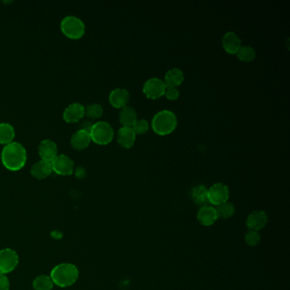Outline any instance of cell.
<instances>
[{"instance_id": "obj_25", "label": "cell", "mask_w": 290, "mask_h": 290, "mask_svg": "<svg viewBox=\"0 0 290 290\" xmlns=\"http://www.w3.org/2000/svg\"><path fill=\"white\" fill-rule=\"evenodd\" d=\"M215 210L217 212L218 218H222V219H228V218L231 217L235 213L234 205L228 201L224 202L222 205H218Z\"/></svg>"}, {"instance_id": "obj_27", "label": "cell", "mask_w": 290, "mask_h": 290, "mask_svg": "<svg viewBox=\"0 0 290 290\" xmlns=\"http://www.w3.org/2000/svg\"><path fill=\"white\" fill-rule=\"evenodd\" d=\"M131 128L135 135H144L149 130V123L144 119H137Z\"/></svg>"}, {"instance_id": "obj_11", "label": "cell", "mask_w": 290, "mask_h": 290, "mask_svg": "<svg viewBox=\"0 0 290 290\" xmlns=\"http://www.w3.org/2000/svg\"><path fill=\"white\" fill-rule=\"evenodd\" d=\"M130 99V92L124 88L114 89L110 92L108 96L109 102L115 108L121 109L128 106Z\"/></svg>"}, {"instance_id": "obj_26", "label": "cell", "mask_w": 290, "mask_h": 290, "mask_svg": "<svg viewBox=\"0 0 290 290\" xmlns=\"http://www.w3.org/2000/svg\"><path fill=\"white\" fill-rule=\"evenodd\" d=\"M85 114L91 120H96L102 116L103 114V107L101 104H90L85 107Z\"/></svg>"}, {"instance_id": "obj_5", "label": "cell", "mask_w": 290, "mask_h": 290, "mask_svg": "<svg viewBox=\"0 0 290 290\" xmlns=\"http://www.w3.org/2000/svg\"><path fill=\"white\" fill-rule=\"evenodd\" d=\"M90 134L94 142L98 145H107L113 139L114 130L109 123L99 121L93 124Z\"/></svg>"}, {"instance_id": "obj_18", "label": "cell", "mask_w": 290, "mask_h": 290, "mask_svg": "<svg viewBox=\"0 0 290 290\" xmlns=\"http://www.w3.org/2000/svg\"><path fill=\"white\" fill-rule=\"evenodd\" d=\"M91 142V134L84 130H78L71 138V145L77 150H83L88 148Z\"/></svg>"}, {"instance_id": "obj_3", "label": "cell", "mask_w": 290, "mask_h": 290, "mask_svg": "<svg viewBox=\"0 0 290 290\" xmlns=\"http://www.w3.org/2000/svg\"><path fill=\"white\" fill-rule=\"evenodd\" d=\"M178 125L177 115L170 110H161L153 116L151 126L153 131L159 135H169L175 131Z\"/></svg>"}, {"instance_id": "obj_29", "label": "cell", "mask_w": 290, "mask_h": 290, "mask_svg": "<svg viewBox=\"0 0 290 290\" xmlns=\"http://www.w3.org/2000/svg\"><path fill=\"white\" fill-rule=\"evenodd\" d=\"M163 96H165L166 98L170 100V101H176V100L179 98L180 91L176 87H168V86H167Z\"/></svg>"}, {"instance_id": "obj_30", "label": "cell", "mask_w": 290, "mask_h": 290, "mask_svg": "<svg viewBox=\"0 0 290 290\" xmlns=\"http://www.w3.org/2000/svg\"><path fill=\"white\" fill-rule=\"evenodd\" d=\"M10 289V280L6 274L0 272V290Z\"/></svg>"}, {"instance_id": "obj_24", "label": "cell", "mask_w": 290, "mask_h": 290, "mask_svg": "<svg viewBox=\"0 0 290 290\" xmlns=\"http://www.w3.org/2000/svg\"><path fill=\"white\" fill-rule=\"evenodd\" d=\"M33 287L34 290H51L54 287V282L51 277L46 275H41L34 279Z\"/></svg>"}, {"instance_id": "obj_17", "label": "cell", "mask_w": 290, "mask_h": 290, "mask_svg": "<svg viewBox=\"0 0 290 290\" xmlns=\"http://www.w3.org/2000/svg\"><path fill=\"white\" fill-rule=\"evenodd\" d=\"M53 172L50 162L44 160H39L32 166V176L36 179L43 180L49 177Z\"/></svg>"}, {"instance_id": "obj_7", "label": "cell", "mask_w": 290, "mask_h": 290, "mask_svg": "<svg viewBox=\"0 0 290 290\" xmlns=\"http://www.w3.org/2000/svg\"><path fill=\"white\" fill-rule=\"evenodd\" d=\"M19 263V256L15 250L4 249L0 250V272L7 274L13 272Z\"/></svg>"}, {"instance_id": "obj_1", "label": "cell", "mask_w": 290, "mask_h": 290, "mask_svg": "<svg viewBox=\"0 0 290 290\" xmlns=\"http://www.w3.org/2000/svg\"><path fill=\"white\" fill-rule=\"evenodd\" d=\"M27 154L26 148L21 143L12 141L5 146L1 153L3 165L11 171H18L26 164Z\"/></svg>"}, {"instance_id": "obj_22", "label": "cell", "mask_w": 290, "mask_h": 290, "mask_svg": "<svg viewBox=\"0 0 290 290\" xmlns=\"http://www.w3.org/2000/svg\"><path fill=\"white\" fill-rule=\"evenodd\" d=\"M16 136L13 126L9 123H0V144L7 145L12 142Z\"/></svg>"}, {"instance_id": "obj_31", "label": "cell", "mask_w": 290, "mask_h": 290, "mask_svg": "<svg viewBox=\"0 0 290 290\" xmlns=\"http://www.w3.org/2000/svg\"><path fill=\"white\" fill-rule=\"evenodd\" d=\"M74 173H75V176L78 179H83L86 176V170L85 168H83V167H80V166H78L77 168H74V171H73Z\"/></svg>"}, {"instance_id": "obj_21", "label": "cell", "mask_w": 290, "mask_h": 290, "mask_svg": "<svg viewBox=\"0 0 290 290\" xmlns=\"http://www.w3.org/2000/svg\"><path fill=\"white\" fill-rule=\"evenodd\" d=\"M192 198L196 205L201 206H209V198H208V188L204 185H198L197 187H193L191 192Z\"/></svg>"}, {"instance_id": "obj_2", "label": "cell", "mask_w": 290, "mask_h": 290, "mask_svg": "<svg viewBox=\"0 0 290 290\" xmlns=\"http://www.w3.org/2000/svg\"><path fill=\"white\" fill-rule=\"evenodd\" d=\"M79 276L78 267L70 263H63L54 267L50 273L54 284L58 287H70L74 284Z\"/></svg>"}, {"instance_id": "obj_16", "label": "cell", "mask_w": 290, "mask_h": 290, "mask_svg": "<svg viewBox=\"0 0 290 290\" xmlns=\"http://www.w3.org/2000/svg\"><path fill=\"white\" fill-rule=\"evenodd\" d=\"M217 212L215 208L211 206H205L198 210L197 212V220L200 224L205 226H210L215 224L218 220Z\"/></svg>"}, {"instance_id": "obj_10", "label": "cell", "mask_w": 290, "mask_h": 290, "mask_svg": "<svg viewBox=\"0 0 290 290\" xmlns=\"http://www.w3.org/2000/svg\"><path fill=\"white\" fill-rule=\"evenodd\" d=\"M85 115V106L78 102H74L66 107L63 111V120L67 123H77Z\"/></svg>"}, {"instance_id": "obj_23", "label": "cell", "mask_w": 290, "mask_h": 290, "mask_svg": "<svg viewBox=\"0 0 290 290\" xmlns=\"http://www.w3.org/2000/svg\"><path fill=\"white\" fill-rule=\"evenodd\" d=\"M236 55L241 62L250 63L256 57V51L249 45H242L237 52Z\"/></svg>"}, {"instance_id": "obj_20", "label": "cell", "mask_w": 290, "mask_h": 290, "mask_svg": "<svg viewBox=\"0 0 290 290\" xmlns=\"http://www.w3.org/2000/svg\"><path fill=\"white\" fill-rule=\"evenodd\" d=\"M137 112L132 106H126L120 111V121L125 127H132L137 120Z\"/></svg>"}, {"instance_id": "obj_19", "label": "cell", "mask_w": 290, "mask_h": 290, "mask_svg": "<svg viewBox=\"0 0 290 290\" xmlns=\"http://www.w3.org/2000/svg\"><path fill=\"white\" fill-rule=\"evenodd\" d=\"M184 78V73L180 68H173L166 72L163 82L165 83L166 86L177 88V86L181 85L183 83Z\"/></svg>"}, {"instance_id": "obj_12", "label": "cell", "mask_w": 290, "mask_h": 290, "mask_svg": "<svg viewBox=\"0 0 290 290\" xmlns=\"http://www.w3.org/2000/svg\"><path fill=\"white\" fill-rule=\"evenodd\" d=\"M222 46L228 54H236L242 46L241 39L235 32H226L222 38Z\"/></svg>"}, {"instance_id": "obj_32", "label": "cell", "mask_w": 290, "mask_h": 290, "mask_svg": "<svg viewBox=\"0 0 290 290\" xmlns=\"http://www.w3.org/2000/svg\"><path fill=\"white\" fill-rule=\"evenodd\" d=\"M92 126H93V124H92L91 121L83 120V121L80 123V125H79V127H80L79 130H84V131H87V132H91Z\"/></svg>"}, {"instance_id": "obj_14", "label": "cell", "mask_w": 290, "mask_h": 290, "mask_svg": "<svg viewBox=\"0 0 290 290\" xmlns=\"http://www.w3.org/2000/svg\"><path fill=\"white\" fill-rule=\"evenodd\" d=\"M58 148L56 143L52 140H42L39 146V154L41 157L42 160L51 162L58 154Z\"/></svg>"}, {"instance_id": "obj_13", "label": "cell", "mask_w": 290, "mask_h": 290, "mask_svg": "<svg viewBox=\"0 0 290 290\" xmlns=\"http://www.w3.org/2000/svg\"><path fill=\"white\" fill-rule=\"evenodd\" d=\"M268 217L266 212L262 210H257L252 212L247 219V226L250 230L259 231L267 225Z\"/></svg>"}, {"instance_id": "obj_15", "label": "cell", "mask_w": 290, "mask_h": 290, "mask_svg": "<svg viewBox=\"0 0 290 290\" xmlns=\"http://www.w3.org/2000/svg\"><path fill=\"white\" fill-rule=\"evenodd\" d=\"M136 140V135L132 128L122 126L117 134V140L122 148L130 149L132 148Z\"/></svg>"}, {"instance_id": "obj_28", "label": "cell", "mask_w": 290, "mask_h": 290, "mask_svg": "<svg viewBox=\"0 0 290 290\" xmlns=\"http://www.w3.org/2000/svg\"><path fill=\"white\" fill-rule=\"evenodd\" d=\"M244 239H245V243L249 246H256L257 244H259V241H260V235L258 231L249 230V233H247L246 235H245Z\"/></svg>"}, {"instance_id": "obj_6", "label": "cell", "mask_w": 290, "mask_h": 290, "mask_svg": "<svg viewBox=\"0 0 290 290\" xmlns=\"http://www.w3.org/2000/svg\"><path fill=\"white\" fill-rule=\"evenodd\" d=\"M230 196V191L227 186L220 182L215 183L208 189V198L210 204L220 205L227 202Z\"/></svg>"}, {"instance_id": "obj_4", "label": "cell", "mask_w": 290, "mask_h": 290, "mask_svg": "<svg viewBox=\"0 0 290 290\" xmlns=\"http://www.w3.org/2000/svg\"><path fill=\"white\" fill-rule=\"evenodd\" d=\"M61 30L70 39H80L85 33V24L78 16L70 15L65 16L61 21Z\"/></svg>"}, {"instance_id": "obj_8", "label": "cell", "mask_w": 290, "mask_h": 290, "mask_svg": "<svg viewBox=\"0 0 290 290\" xmlns=\"http://www.w3.org/2000/svg\"><path fill=\"white\" fill-rule=\"evenodd\" d=\"M50 163L54 172L64 177L71 176L75 168L73 159L66 154L57 155Z\"/></svg>"}, {"instance_id": "obj_9", "label": "cell", "mask_w": 290, "mask_h": 290, "mask_svg": "<svg viewBox=\"0 0 290 290\" xmlns=\"http://www.w3.org/2000/svg\"><path fill=\"white\" fill-rule=\"evenodd\" d=\"M165 83L159 78H151L143 84V93L148 98L158 99L163 96L165 91Z\"/></svg>"}]
</instances>
